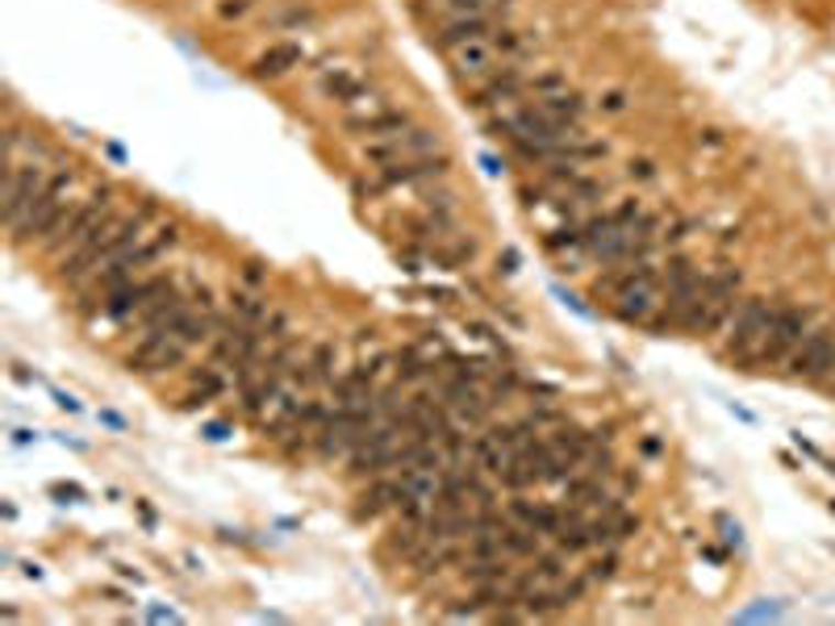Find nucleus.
I'll return each instance as SVG.
<instances>
[{"label": "nucleus", "mask_w": 835, "mask_h": 626, "mask_svg": "<svg viewBox=\"0 0 835 626\" xmlns=\"http://www.w3.org/2000/svg\"><path fill=\"white\" fill-rule=\"evenodd\" d=\"M772 313H777V301H765V297H739V305H735L727 317V343H723V355L735 359L739 368H752V359H756L760 343H765V334H769Z\"/></svg>", "instance_id": "1"}, {"label": "nucleus", "mask_w": 835, "mask_h": 626, "mask_svg": "<svg viewBox=\"0 0 835 626\" xmlns=\"http://www.w3.org/2000/svg\"><path fill=\"white\" fill-rule=\"evenodd\" d=\"M739 271H706V284H702V297L698 305L689 310L681 334H693V338H710L714 331L727 326L731 310L739 305Z\"/></svg>", "instance_id": "2"}, {"label": "nucleus", "mask_w": 835, "mask_h": 626, "mask_svg": "<svg viewBox=\"0 0 835 626\" xmlns=\"http://www.w3.org/2000/svg\"><path fill=\"white\" fill-rule=\"evenodd\" d=\"M67 192H71V171H59L55 180H51V188L42 192L34 205L21 213L18 222L9 226V234H13V243H30V238H38V243H46L55 230H59V222L71 213V201H67Z\"/></svg>", "instance_id": "3"}, {"label": "nucleus", "mask_w": 835, "mask_h": 626, "mask_svg": "<svg viewBox=\"0 0 835 626\" xmlns=\"http://www.w3.org/2000/svg\"><path fill=\"white\" fill-rule=\"evenodd\" d=\"M814 331V313L811 310H798V305H777L769 322V334H765V343H760V351L752 359V372L756 368H777V364H786L793 351H798V343Z\"/></svg>", "instance_id": "4"}, {"label": "nucleus", "mask_w": 835, "mask_h": 626, "mask_svg": "<svg viewBox=\"0 0 835 626\" xmlns=\"http://www.w3.org/2000/svg\"><path fill=\"white\" fill-rule=\"evenodd\" d=\"M55 171L46 164H21V159H9L4 164V226H13L25 209L38 201L42 192L51 188Z\"/></svg>", "instance_id": "5"}, {"label": "nucleus", "mask_w": 835, "mask_h": 626, "mask_svg": "<svg viewBox=\"0 0 835 626\" xmlns=\"http://www.w3.org/2000/svg\"><path fill=\"white\" fill-rule=\"evenodd\" d=\"M443 150L435 130H422V125H410L393 138H376V143H364V164L372 167H393V164H414V159H426Z\"/></svg>", "instance_id": "6"}, {"label": "nucleus", "mask_w": 835, "mask_h": 626, "mask_svg": "<svg viewBox=\"0 0 835 626\" xmlns=\"http://www.w3.org/2000/svg\"><path fill=\"white\" fill-rule=\"evenodd\" d=\"M610 297H614V317H623L631 326H652L656 313L665 310V280H660V271H647Z\"/></svg>", "instance_id": "7"}, {"label": "nucleus", "mask_w": 835, "mask_h": 626, "mask_svg": "<svg viewBox=\"0 0 835 626\" xmlns=\"http://www.w3.org/2000/svg\"><path fill=\"white\" fill-rule=\"evenodd\" d=\"M447 55V67H452V76L459 83H468V88H477L485 83L489 76H498L501 71V51L493 34H480V38H468L452 46V51H443Z\"/></svg>", "instance_id": "8"}, {"label": "nucleus", "mask_w": 835, "mask_h": 626, "mask_svg": "<svg viewBox=\"0 0 835 626\" xmlns=\"http://www.w3.org/2000/svg\"><path fill=\"white\" fill-rule=\"evenodd\" d=\"M171 292V280L167 276H151V280H130L122 289H113L104 297V317H113L118 326H130V322H143V313L164 297Z\"/></svg>", "instance_id": "9"}, {"label": "nucleus", "mask_w": 835, "mask_h": 626, "mask_svg": "<svg viewBox=\"0 0 835 626\" xmlns=\"http://www.w3.org/2000/svg\"><path fill=\"white\" fill-rule=\"evenodd\" d=\"M832 355H835V331L832 326H814L798 343V351L786 359V376L790 380H806V384H823L827 368H832Z\"/></svg>", "instance_id": "10"}, {"label": "nucleus", "mask_w": 835, "mask_h": 626, "mask_svg": "<svg viewBox=\"0 0 835 626\" xmlns=\"http://www.w3.org/2000/svg\"><path fill=\"white\" fill-rule=\"evenodd\" d=\"M188 351H192V347L180 343L176 334H143L125 364H130V372H138V376H164V372H176L188 359Z\"/></svg>", "instance_id": "11"}, {"label": "nucleus", "mask_w": 835, "mask_h": 626, "mask_svg": "<svg viewBox=\"0 0 835 626\" xmlns=\"http://www.w3.org/2000/svg\"><path fill=\"white\" fill-rule=\"evenodd\" d=\"M109 213H113V209H109V192H97V197H88L84 205H76L71 213H67V217H63L59 230L46 238V247L63 250V255H67V250H76L84 238L92 234V230L101 226Z\"/></svg>", "instance_id": "12"}, {"label": "nucleus", "mask_w": 835, "mask_h": 626, "mask_svg": "<svg viewBox=\"0 0 835 626\" xmlns=\"http://www.w3.org/2000/svg\"><path fill=\"white\" fill-rule=\"evenodd\" d=\"M405 498V489H401V480L393 477H372L368 480V489L355 498V518L359 522H372L380 518V514H389V510H397V501Z\"/></svg>", "instance_id": "13"}, {"label": "nucleus", "mask_w": 835, "mask_h": 626, "mask_svg": "<svg viewBox=\"0 0 835 626\" xmlns=\"http://www.w3.org/2000/svg\"><path fill=\"white\" fill-rule=\"evenodd\" d=\"M301 59H305V51H301L297 42H276V46H268V51L255 59L250 76H255V80H280L285 71L301 67Z\"/></svg>", "instance_id": "14"}, {"label": "nucleus", "mask_w": 835, "mask_h": 626, "mask_svg": "<svg viewBox=\"0 0 835 626\" xmlns=\"http://www.w3.org/2000/svg\"><path fill=\"white\" fill-rule=\"evenodd\" d=\"M368 71L364 67H334V71H326L322 80H318V92L326 97V101L334 104H343V101H352L355 92H364L368 88Z\"/></svg>", "instance_id": "15"}, {"label": "nucleus", "mask_w": 835, "mask_h": 626, "mask_svg": "<svg viewBox=\"0 0 835 626\" xmlns=\"http://www.w3.org/2000/svg\"><path fill=\"white\" fill-rule=\"evenodd\" d=\"M480 34H493V25H489V13H464V18H447L438 25L435 34V46L438 51H452L459 42L468 38H480Z\"/></svg>", "instance_id": "16"}, {"label": "nucleus", "mask_w": 835, "mask_h": 626, "mask_svg": "<svg viewBox=\"0 0 835 626\" xmlns=\"http://www.w3.org/2000/svg\"><path fill=\"white\" fill-rule=\"evenodd\" d=\"M519 92H526L522 76L519 71H510V67H501L498 76H489L485 83H477V97H472V104H477V109H489V104H510V101H519Z\"/></svg>", "instance_id": "17"}, {"label": "nucleus", "mask_w": 835, "mask_h": 626, "mask_svg": "<svg viewBox=\"0 0 835 626\" xmlns=\"http://www.w3.org/2000/svg\"><path fill=\"white\" fill-rule=\"evenodd\" d=\"M410 113L405 109H389V113H376V118H364V122H347V130L352 134H359V138H368V143H376V138H393V134H401V130H410Z\"/></svg>", "instance_id": "18"}, {"label": "nucleus", "mask_w": 835, "mask_h": 626, "mask_svg": "<svg viewBox=\"0 0 835 626\" xmlns=\"http://www.w3.org/2000/svg\"><path fill=\"white\" fill-rule=\"evenodd\" d=\"M543 543H539V530H531V526H501V556L505 560H526V556H539Z\"/></svg>", "instance_id": "19"}, {"label": "nucleus", "mask_w": 835, "mask_h": 626, "mask_svg": "<svg viewBox=\"0 0 835 626\" xmlns=\"http://www.w3.org/2000/svg\"><path fill=\"white\" fill-rule=\"evenodd\" d=\"M334 368H338L334 343H318L310 351V359H305V384H334V380H338Z\"/></svg>", "instance_id": "20"}, {"label": "nucleus", "mask_w": 835, "mask_h": 626, "mask_svg": "<svg viewBox=\"0 0 835 626\" xmlns=\"http://www.w3.org/2000/svg\"><path fill=\"white\" fill-rule=\"evenodd\" d=\"M230 301H234V313H238V322H247V326H259V331L268 326L271 310H268V305H259L250 292H234Z\"/></svg>", "instance_id": "21"}, {"label": "nucleus", "mask_w": 835, "mask_h": 626, "mask_svg": "<svg viewBox=\"0 0 835 626\" xmlns=\"http://www.w3.org/2000/svg\"><path fill=\"white\" fill-rule=\"evenodd\" d=\"M614 568H619V560H614V556L598 560L593 568H589V584H593V581H610V577H614Z\"/></svg>", "instance_id": "22"}, {"label": "nucleus", "mask_w": 835, "mask_h": 626, "mask_svg": "<svg viewBox=\"0 0 835 626\" xmlns=\"http://www.w3.org/2000/svg\"><path fill=\"white\" fill-rule=\"evenodd\" d=\"M247 4H250V0H222V4H218V13H222V18H243V13H247Z\"/></svg>", "instance_id": "23"}, {"label": "nucleus", "mask_w": 835, "mask_h": 626, "mask_svg": "<svg viewBox=\"0 0 835 626\" xmlns=\"http://www.w3.org/2000/svg\"><path fill=\"white\" fill-rule=\"evenodd\" d=\"M623 109H626L623 92H605V97H602V113H623Z\"/></svg>", "instance_id": "24"}, {"label": "nucleus", "mask_w": 835, "mask_h": 626, "mask_svg": "<svg viewBox=\"0 0 835 626\" xmlns=\"http://www.w3.org/2000/svg\"><path fill=\"white\" fill-rule=\"evenodd\" d=\"M719 526H723V539L731 543V547H739V522H731V518H719Z\"/></svg>", "instance_id": "25"}, {"label": "nucleus", "mask_w": 835, "mask_h": 626, "mask_svg": "<svg viewBox=\"0 0 835 626\" xmlns=\"http://www.w3.org/2000/svg\"><path fill=\"white\" fill-rule=\"evenodd\" d=\"M698 146H723V134H719V130H702V134H698Z\"/></svg>", "instance_id": "26"}, {"label": "nucleus", "mask_w": 835, "mask_h": 626, "mask_svg": "<svg viewBox=\"0 0 835 626\" xmlns=\"http://www.w3.org/2000/svg\"><path fill=\"white\" fill-rule=\"evenodd\" d=\"M631 176H639V180H652L656 171H652V164H647V159H639V164H631Z\"/></svg>", "instance_id": "27"}, {"label": "nucleus", "mask_w": 835, "mask_h": 626, "mask_svg": "<svg viewBox=\"0 0 835 626\" xmlns=\"http://www.w3.org/2000/svg\"><path fill=\"white\" fill-rule=\"evenodd\" d=\"M205 438H213V443H222V438H226V426H222V422H209V426H205Z\"/></svg>", "instance_id": "28"}, {"label": "nucleus", "mask_w": 835, "mask_h": 626, "mask_svg": "<svg viewBox=\"0 0 835 626\" xmlns=\"http://www.w3.org/2000/svg\"><path fill=\"white\" fill-rule=\"evenodd\" d=\"M819 389H827V393H835V355H832V368H827V380H823Z\"/></svg>", "instance_id": "29"}]
</instances>
